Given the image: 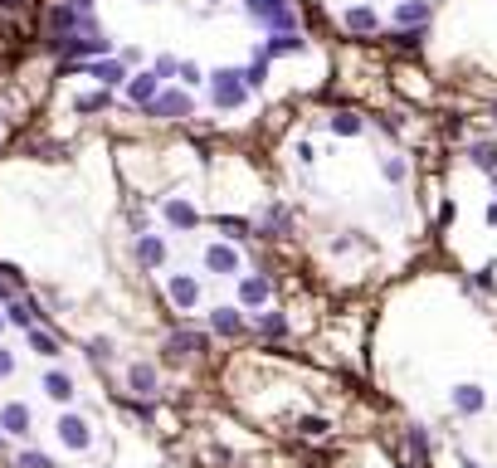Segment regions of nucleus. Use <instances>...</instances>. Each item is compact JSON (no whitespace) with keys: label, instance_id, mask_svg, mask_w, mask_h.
Wrapping results in <instances>:
<instances>
[{"label":"nucleus","instance_id":"f257e3e1","mask_svg":"<svg viewBox=\"0 0 497 468\" xmlns=\"http://www.w3.org/2000/svg\"><path fill=\"white\" fill-rule=\"evenodd\" d=\"M210 93H214V108H244L249 83H244L239 69H214L210 74Z\"/></svg>","mask_w":497,"mask_h":468},{"label":"nucleus","instance_id":"f03ea898","mask_svg":"<svg viewBox=\"0 0 497 468\" xmlns=\"http://www.w3.org/2000/svg\"><path fill=\"white\" fill-rule=\"evenodd\" d=\"M146 113H151V118H190L195 102H190L186 93H156V98L146 102Z\"/></svg>","mask_w":497,"mask_h":468},{"label":"nucleus","instance_id":"7ed1b4c3","mask_svg":"<svg viewBox=\"0 0 497 468\" xmlns=\"http://www.w3.org/2000/svg\"><path fill=\"white\" fill-rule=\"evenodd\" d=\"M83 74H88V78H98L102 88H118V83H127V78H132V74H127V59H107V54H102L98 64H83Z\"/></svg>","mask_w":497,"mask_h":468},{"label":"nucleus","instance_id":"20e7f679","mask_svg":"<svg viewBox=\"0 0 497 468\" xmlns=\"http://www.w3.org/2000/svg\"><path fill=\"white\" fill-rule=\"evenodd\" d=\"M30 425H34V414H30V405H20V400H10L5 410H0V430H5V434H15V439H25V434H30Z\"/></svg>","mask_w":497,"mask_h":468},{"label":"nucleus","instance_id":"39448f33","mask_svg":"<svg viewBox=\"0 0 497 468\" xmlns=\"http://www.w3.org/2000/svg\"><path fill=\"white\" fill-rule=\"evenodd\" d=\"M54 434H59L69 449H88V444H93V434H88V425L78 420V414H59V425H54Z\"/></svg>","mask_w":497,"mask_h":468},{"label":"nucleus","instance_id":"423d86ee","mask_svg":"<svg viewBox=\"0 0 497 468\" xmlns=\"http://www.w3.org/2000/svg\"><path fill=\"white\" fill-rule=\"evenodd\" d=\"M205 269L230 278V274H239V254H234L230 244H210V249H205Z\"/></svg>","mask_w":497,"mask_h":468},{"label":"nucleus","instance_id":"0eeeda50","mask_svg":"<svg viewBox=\"0 0 497 468\" xmlns=\"http://www.w3.org/2000/svg\"><path fill=\"white\" fill-rule=\"evenodd\" d=\"M156 93H161V74H132L127 78V98L137 102V108H146Z\"/></svg>","mask_w":497,"mask_h":468},{"label":"nucleus","instance_id":"6e6552de","mask_svg":"<svg viewBox=\"0 0 497 468\" xmlns=\"http://www.w3.org/2000/svg\"><path fill=\"white\" fill-rule=\"evenodd\" d=\"M166 293H171V302H176V307H195V302H200V283H195L190 274H171Z\"/></svg>","mask_w":497,"mask_h":468},{"label":"nucleus","instance_id":"1a4fd4ad","mask_svg":"<svg viewBox=\"0 0 497 468\" xmlns=\"http://www.w3.org/2000/svg\"><path fill=\"white\" fill-rule=\"evenodd\" d=\"M34 317H39V307H34L30 298H10V307H5V322H10V327H25V332H30Z\"/></svg>","mask_w":497,"mask_h":468},{"label":"nucleus","instance_id":"9d476101","mask_svg":"<svg viewBox=\"0 0 497 468\" xmlns=\"http://www.w3.org/2000/svg\"><path fill=\"white\" fill-rule=\"evenodd\" d=\"M210 327H214L219 337H239V332H244V317H239L234 307H214V312H210Z\"/></svg>","mask_w":497,"mask_h":468},{"label":"nucleus","instance_id":"9b49d317","mask_svg":"<svg viewBox=\"0 0 497 468\" xmlns=\"http://www.w3.org/2000/svg\"><path fill=\"white\" fill-rule=\"evenodd\" d=\"M166 220L181 225V230H195V225H200V215H195L190 200H166Z\"/></svg>","mask_w":497,"mask_h":468},{"label":"nucleus","instance_id":"f8f14e48","mask_svg":"<svg viewBox=\"0 0 497 468\" xmlns=\"http://www.w3.org/2000/svg\"><path fill=\"white\" fill-rule=\"evenodd\" d=\"M44 395L49 400H74V376L69 371H49L44 376Z\"/></svg>","mask_w":497,"mask_h":468},{"label":"nucleus","instance_id":"ddd939ff","mask_svg":"<svg viewBox=\"0 0 497 468\" xmlns=\"http://www.w3.org/2000/svg\"><path fill=\"white\" fill-rule=\"evenodd\" d=\"M137 258H142L146 269H156L161 258H166V244H161L156 234H146V230H142V239H137Z\"/></svg>","mask_w":497,"mask_h":468},{"label":"nucleus","instance_id":"4468645a","mask_svg":"<svg viewBox=\"0 0 497 468\" xmlns=\"http://www.w3.org/2000/svg\"><path fill=\"white\" fill-rule=\"evenodd\" d=\"M127 381H132V390H142V395H156V366H146V361H137V366L127 371Z\"/></svg>","mask_w":497,"mask_h":468},{"label":"nucleus","instance_id":"2eb2a0df","mask_svg":"<svg viewBox=\"0 0 497 468\" xmlns=\"http://www.w3.org/2000/svg\"><path fill=\"white\" fill-rule=\"evenodd\" d=\"M380 20H375V10L371 5H351L346 10V30H356V34H366V30H375Z\"/></svg>","mask_w":497,"mask_h":468},{"label":"nucleus","instance_id":"dca6fc26","mask_svg":"<svg viewBox=\"0 0 497 468\" xmlns=\"http://www.w3.org/2000/svg\"><path fill=\"white\" fill-rule=\"evenodd\" d=\"M30 346L39 356H59V342H54V332H44V327H30Z\"/></svg>","mask_w":497,"mask_h":468},{"label":"nucleus","instance_id":"f3484780","mask_svg":"<svg viewBox=\"0 0 497 468\" xmlns=\"http://www.w3.org/2000/svg\"><path fill=\"white\" fill-rule=\"evenodd\" d=\"M107 102H113V93H107V88H98V93H83V98L74 102V108H78V113H102Z\"/></svg>","mask_w":497,"mask_h":468},{"label":"nucleus","instance_id":"a211bd4d","mask_svg":"<svg viewBox=\"0 0 497 468\" xmlns=\"http://www.w3.org/2000/svg\"><path fill=\"white\" fill-rule=\"evenodd\" d=\"M239 298H244L249 307H258V302L268 298V283H263V278H244V283H239Z\"/></svg>","mask_w":497,"mask_h":468},{"label":"nucleus","instance_id":"6ab92c4d","mask_svg":"<svg viewBox=\"0 0 497 468\" xmlns=\"http://www.w3.org/2000/svg\"><path fill=\"white\" fill-rule=\"evenodd\" d=\"M15 468H54V458H49V454H39V449H25V454L15 458Z\"/></svg>","mask_w":497,"mask_h":468},{"label":"nucleus","instance_id":"aec40b11","mask_svg":"<svg viewBox=\"0 0 497 468\" xmlns=\"http://www.w3.org/2000/svg\"><path fill=\"white\" fill-rule=\"evenodd\" d=\"M258 332H263V337H283V332H288V322L278 317V312H268V317H258Z\"/></svg>","mask_w":497,"mask_h":468},{"label":"nucleus","instance_id":"412c9836","mask_svg":"<svg viewBox=\"0 0 497 468\" xmlns=\"http://www.w3.org/2000/svg\"><path fill=\"white\" fill-rule=\"evenodd\" d=\"M107 356H113V342H107V337H93V342H88V361H107Z\"/></svg>","mask_w":497,"mask_h":468},{"label":"nucleus","instance_id":"4be33fe9","mask_svg":"<svg viewBox=\"0 0 497 468\" xmlns=\"http://www.w3.org/2000/svg\"><path fill=\"white\" fill-rule=\"evenodd\" d=\"M156 74H161V78H171V74H181V59H171V54H161V59H156Z\"/></svg>","mask_w":497,"mask_h":468},{"label":"nucleus","instance_id":"5701e85b","mask_svg":"<svg viewBox=\"0 0 497 468\" xmlns=\"http://www.w3.org/2000/svg\"><path fill=\"white\" fill-rule=\"evenodd\" d=\"M10 371H15V351H10V346H0V381H5Z\"/></svg>","mask_w":497,"mask_h":468},{"label":"nucleus","instance_id":"b1692460","mask_svg":"<svg viewBox=\"0 0 497 468\" xmlns=\"http://www.w3.org/2000/svg\"><path fill=\"white\" fill-rule=\"evenodd\" d=\"M181 83H200V64H190V59H181Z\"/></svg>","mask_w":497,"mask_h":468},{"label":"nucleus","instance_id":"393cba45","mask_svg":"<svg viewBox=\"0 0 497 468\" xmlns=\"http://www.w3.org/2000/svg\"><path fill=\"white\" fill-rule=\"evenodd\" d=\"M10 298H15V283H10V278H0V302H10Z\"/></svg>","mask_w":497,"mask_h":468},{"label":"nucleus","instance_id":"a878e982","mask_svg":"<svg viewBox=\"0 0 497 468\" xmlns=\"http://www.w3.org/2000/svg\"><path fill=\"white\" fill-rule=\"evenodd\" d=\"M25 5V0H0V10H20Z\"/></svg>","mask_w":497,"mask_h":468},{"label":"nucleus","instance_id":"bb28decb","mask_svg":"<svg viewBox=\"0 0 497 468\" xmlns=\"http://www.w3.org/2000/svg\"><path fill=\"white\" fill-rule=\"evenodd\" d=\"M0 454H5V430H0Z\"/></svg>","mask_w":497,"mask_h":468},{"label":"nucleus","instance_id":"cd10ccee","mask_svg":"<svg viewBox=\"0 0 497 468\" xmlns=\"http://www.w3.org/2000/svg\"><path fill=\"white\" fill-rule=\"evenodd\" d=\"M0 332H5V317H0Z\"/></svg>","mask_w":497,"mask_h":468}]
</instances>
